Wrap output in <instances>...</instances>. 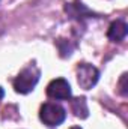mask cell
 Here are the masks:
<instances>
[{
  "label": "cell",
  "mask_w": 128,
  "mask_h": 129,
  "mask_svg": "<svg viewBox=\"0 0 128 129\" xmlns=\"http://www.w3.org/2000/svg\"><path fill=\"white\" fill-rule=\"evenodd\" d=\"M65 117H66V113H65V110L59 104L47 102L39 110V119L47 126H57V125H60L65 120Z\"/></svg>",
  "instance_id": "7a4b0ae2"
},
{
  "label": "cell",
  "mask_w": 128,
  "mask_h": 129,
  "mask_svg": "<svg viewBox=\"0 0 128 129\" xmlns=\"http://www.w3.org/2000/svg\"><path fill=\"white\" fill-rule=\"evenodd\" d=\"M128 33V26L125 24V21L122 20H118V21H113L109 27V32H107V36L109 39L115 41V42H119L122 39H125Z\"/></svg>",
  "instance_id": "5b68a950"
},
{
  "label": "cell",
  "mask_w": 128,
  "mask_h": 129,
  "mask_svg": "<svg viewBox=\"0 0 128 129\" xmlns=\"http://www.w3.org/2000/svg\"><path fill=\"white\" fill-rule=\"evenodd\" d=\"M125 81H127V74H124L122 78H121V92L124 95H127V84H125Z\"/></svg>",
  "instance_id": "52a82bcc"
},
{
  "label": "cell",
  "mask_w": 128,
  "mask_h": 129,
  "mask_svg": "<svg viewBox=\"0 0 128 129\" xmlns=\"http://www.w3.org/2000/svg\"><path fill=\"white\" fill-rule=\"evenodd\" d=\"M98 78H99V72H98V69L95 66H92L89 63L78 64V68H77V81H78L81 89H84V90L92 89L96 84Z\"/></svg>",
  "instance_id": "3957f363"
},
{
  "label": "cell",
  "mask_w": 128,
  "mask_h": 129,
  "mask_svg": "<svg viewBox=\"0 0 128 129\" xmlns=\"http://www.w3.org/2000/svg\"><path fill=\"white\" fill-rule=\"evenodd\" d=\"M3 95H5V93H3V89H2V87H0V99H2V98H3Z\"/></svg>",
  "instance_id": "ba28073f"
},
{
  "label": "cell",
  "mask_w": 128,
  "mask_h": 129,
  "mask_svg": "<svg viewBox=\"0 0 128 129\" xmlns=\"http://www.w3.org/2000/svg\"><path fill=\"white\" fill-rule=\"evenodd\" d=\"M39 75H41V72H39V69L35 64H29L27 68H24L17 75V78L14 80L15 92L17 93H23V95L32 92L33 87L38 83V80H39Z\"/></svg>",
  "instance_id": "6da1fadb"
},
{
  "label": "cell",
  "mask_w": 128,
  "mask_h": 129,
  "mask_svg": "<svg viewBox=\"0 0 128 129\" xmlns=\"http://www.w3.org/2000/svg\"><path fill=\"white\" fill-rule=\"evenodd\" d=\"M72 111L77 117H81V119L88 117L89 110H88V104H86L84 98H77V99L72 101Z\"/></svg>",
  "instance_id": "8992f818"
},
{
  "label": "cell",
  "mask_w": 128,
  "mask_h": 129,
  "mask_svg": "<svg viewBox=\"0 0 128 129\" xmlns=\"http://www.w3.org/2000/svg\"><path fill=\"white\" fill-rule=\"evenodd\" d=\"M71 129H81V128H78V126H74V128H71Z\"/></svg>",
  "instance_id": "9c48e42d"
},
{
  "label": "cell",
  "mask_w": 128,
  "mask_h": 129,
  "mask_svg": "<svg viewBox=\"0 0 128 129\" xmlns=\"http://www.w3.org/2000/svg\"><path fill=\"white\" fill-rule=\"evenodd\" d=\"M47 95L51 99H69L71 98V86L63 78H56L47 86Z\"/></svg>",
  "instance_id": "277c9868"
}]
</instances>
